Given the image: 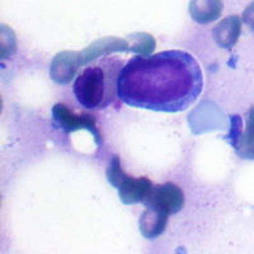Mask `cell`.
<instances>
[{
	"label": "cell",
	"mask_w": 254,
	"mask_h": 254,
	"mask_svg": "<svg viewBox=\"0 0 254 254\" xmlns=\"http://www.w3.org/2000/svg\"><path fill=\"white\" fill-rule=\"evenodd\" d=\"M246 126L254 127V107H252L248 112V117H247V125Z\"/></svg>",
	"instance_id": "5bb4252c"
},
{
	"label": "cell",
	"mask_w": 254,
	"mask_h": 254,
	"mask_svg": "<svg viewBox=\"0 0 254 254\" xmlns=\"http://www.w3.org/2000/svg\"><path fill=\"white\" fill-rule=\"evenodd\" d=\"M130 44V52L136 55L147 56L155 49V38L149 33H133L126 38Z\"/></svg>",
	"instance_id": "30bf717a"
},
{
	"label": "cell",
	"mask_w": 254,
	"mask_h": 254,
	"mask_svg": "<svg viewBox=\"0 0 254 254\" xmlns=\"http://www.w3.org/2000/svg\"><path fill=\"white\" fill-rule=\"evenodd\" d=\"M242 33V20L238 15H229L212 29L215 42L221 49L230 50L237 45Z\"/></svg>",
	"instance_id": "52a82bcc"
},
{
	"label": "cell",
	"mask_w": 254,
	"mask_h": 254,
	"mask_svg": "<svg viewBox=\"0 0 254 254\" xmlns=\"http://www.w3.org/2000/svg\"><path fill=\"white\" fill-rule=\"evenodd\" d=\"M235 151L240 158L254 160V127L246 126V132L240 136Z\"/></svg>",
	"instance_id": "8fae6325"
},
{
	"label": "cell",
	"mask_w": 254,
	"mask_h": 254,
	"mask_svg": "<svg viewBox=\"0 0 254 254\" xmlns=\"http://www.w3.org/2000/svg\"><path fill=\"white\" fill-rule=\"evenodd\" d=\"M242 127L243 121L239 116H230V131H229L228 135L225 136V140L230 142L231 146L234 147V149L238 145V142H239L240 136H242L243 133Z\"/></svg>",
	"instance_id": "7c38bea8"
},
{
	"label": "cell",
	"mask_w": 254,
	"mask_h": 254,
	"mask_svg": "<svg viewBox=\"0 0 254 254\" xmlns=\"http://www.w3.org/2000/svg\"><path fill=\"white\" fill-rule=\"evenodd\" d=\"M203 88L202 70L181 50L137 55L120 71L117 95L127 106L177 113L190 108Z\"/></svg>",
	"instance_id": "6da1fadb"
},
{
	"label": "cell",
	"mask_w": 254,
	"mask_h": 254,
	"mask_svg": "<svg viewBox=\"0 0 254 254\" xmlns=\"http://www.w3.org/2000/svg\"><path fill=\"white\" fill-rule=\"evenodd\" d=\"M145 205L163 211L167 215L178 214L185 206V194L178 186L168 182L153 186L145 199Z\"/></svg>",
	"instance_id": "8992f818"
},
{
	"label": "cell",
	"mask_w": 254,
	"mask_h": 254,
	"mask_svg": "<svg viewBox=\"0 0 254 254\" xmlns=\"http://www.w3.org/2000/svg\"><path fill=\"white\" fill-rule=\"evenodd\" d=\"M168 217L169 215L163 211L146 206V210L142 212L139 221L140 233L146 239H155L160 237L167 229Z\"/></svg>",
	"instance_id": "ba28073f"
},
{
	"label": "cell",
	"mask_w": 254,
	"mask_h": 254,
	"mask_svg": "<svg viewBox=\"0 0 254 254\" xmlns=\"http://www.w3.org/2000/svg\"><path fill=\"white\" fill-rule=\"evenodd\" d=\"M106 176L110 185L119 190L120 199L125 205L144 203L154 186L150 179L146 177L135 178V177L128 176L122 169L121 159L119 155L112 156L108 163Z\"/></svg>",
	"instance_id": "277c9868"
},
{
	"label": "cell",
	"mask_w": 254,
	"mask_h": 254,
	"mask_svg": "<svg viewBox=\"0 0 254 254\" xmlns=\"http://www.w3.org/2000/svg\"><path fill=\"white\" fill-rule=\"evenodd\" d=\"M122 61L104 58L97 65L84 67L74 81V94L81 107L104 110L113 103L117 95V83Z\"/></svg>",
	"instance_id": "7a4b0ae2"
},
{
	"label": "cell",
	"mask_w": 254,
	"mask_h": 254,
	"mask_svg": "<svg viewBox=\"0 0 254 254\" xmlns=\"http://www.w3.org/2000/svg\"><path fill=\"white\" fill-rule=\"evenodd\" d=\"M130 51V44L127 40L117 37L99 38L83 51L59 52L50 66V76L58 84H69L76 76L78 70L87 64L113 52Z\"/></svg>",
	"instance_id": "3957f363"
},
{
	"label": "cell",
	"mask_w": 254,
	"mask_h": 254,
	"mask_svg": "<svg viewBox=\"0 0 254 254\" xmlns=\"http://www.w3.org/2000/svg\"><path fill=\"white\" fill-rule=\"evenodd\" d=\"M243 20L254 32V1L249 4L246 10L243 12Z\"/></svg>",
	"instance_id": "4fadbf2b"
},
{
	"label": "cell",
	"mask_w": 254,
	"mask_h": 254,
	"mask_svg": "<svg viewBox=\"0 0 254 254\" xmlns=\"http://www.w3.org/2000/svg\"><path fill=\"white\" fill-rule=\"evenodd\" d=\"M224 9L221 0H190L188 10L194 22L208 24L219 19Z\"/></svg>",
	"instance_id": "9c48e42d"
},
{
	"label": "cell",
	"mask_w": 254,
	"mask_h": 254,
	"mask_svg": "<svg viewBox=\"0 0 254 254\" xmlns=\"http://www.w3.org/2000/svg\"><path fill=\"white\" fill-rule=\"evenodd\" d=\"M52 121L58 128L66 133L78 130H88L94 137L97 146H102V136L97 127L94 116L89 113H75L65 104L56 103L52 107Z\"/></svg>",
	"instance_id": "5b68a950"
}]
</instances>
